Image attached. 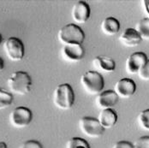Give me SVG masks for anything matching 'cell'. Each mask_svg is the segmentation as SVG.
I'll return each instance as SVG.
<instances>
[{"label":"cell","mask_w":149,"mask_h":148,"mask_svg":"<svg viewBox=\"0 0 149 148\" xmlns=\"http://www.w3.org/2000/svg\"><path fill=\"white\" fill-rule=\"evenodd\" d=\"M7 87L11 93L26 95L31 91L32 79L26 71H15L8 78Z\"/></svg>","instance_id":"obj_1"},{"label":"cell","mask_w":149,"mask_h":148,"mask_svg":"<svg viewBox=\"0 0 149 148\" xmlns=\"http://www.w3.org/2000/svg\"><path fill=\"white\" fill-rule=\"evenodd\" d=\"M52 100L54 105L59 110L71 109L74 103V92L72 87L68 83L57 86L53 91Z\"/></svg>","instance_id":"obj_2"},{"label":"cell","mask_w":149,"mask_h":148,"mask_svg":"<svg viewBox=\"0 0 149 148\" xmlns=\"http://www.w3.org/2000/svg\"><path fill=\"white\" fill-rule=\"evenodd\" d=\"M58 39L63 45L82 44L85 40V33L75 23H70L58 31Z\"/></svg>","instance_id":"obj_3"},{"label":"cell","mask_w":149,"mask_h":148,"mask_svg":"<svg viewBox=\"0 0 149 148\" xmlns=\"http://www.w3.org/2000/svg\"><path fill=\"white\" fill-rule=\"evenodd\" d=\"M81 84L88 94L98 95L104 88V81L100 73L95 70H89L81 75Z\"/></svg>","instance_id":"obj_4"},{"label":"cell","mask_w":149,"mask_h":148,"mask_svg":"<svg viewBox=\"0 0 149 148\" xmlns=\"http://www.w3.org/2000/svg\"><path fill=\"white\" fill-rule=\"evenodd\" d=\"M3 50L10 61L18 62L23 58L25 47L22 41L16 37H10L3 43Z\"/></svg>","instance_id":"obj_5"},{"label":"cell","mask_w":149,"mask_h":148,"mask_svg":"<svg viewBox=\"0 0 149 148\" xmlns=\"http://www.w3.org/2000/svg\"><path fill=\"white\" fill-rule=\"evenodd\" d=\"M10 124L15 129H23L29 126L33 120V113L27 107L19 106L15 108L10 114Z\"/></svg>","instance_id":"obj_6"},{"label":"cell","mask_w":149,"mask_h":148,"mask_svg":"<svg viewBox=\"0 0 149 148\" xmlns=\"http://www.w3.org/2000/svg\"><path fill=\"white\" fill-rule=\"evenodd\" d=\"M79 127L81 133L90 138H100L104 132V129L98 119L91 117H84L80 119Z\"/></svg>","instance_id":"obj_7"},{"label":"cell","mask_w":149,"mask_h":148,"mask_svg":"<svg viewBox=\"0 0 149 148\" xmlns=\"http://www.w3.org/2000/svg\"><path fill=\"white\" fill-rule=\"evenodd\" d=\"M90 13L89 4L85 1L75 2L71 10V16L76 25L86 23L89 19Z\"/></svg>","instance_id":"obj_8"},{"label":"cell","mask_w":149,"mask_h":148,"mask_svg":"<svg viewBox=\"0 0 149 148\" xmlns=\"http://www.w3.org/2000/svg\"><path fill=\"white\" fill-rule=\"evenodd\" d=\"M148 61L147 55L142 51H136L130 55L125 63V69L128 74H138Z\"/></svg>","instance_id":"obj_9"},{"label":"cell","mask_w":149,"mask_h":148,"mask_svg":"<svg viewBox=\"0 0 149 148\" xmlns=\"http://www.w3.org/2000/svg\"><path fill=\"white\" fill-rule=\"evenodd\" d=\"M121 99H129L133 96L136 91V85L130 78H122L118 81L113 90Z\"/></svg>","instance_id":"obj_10"},{"label":"cell","mask_w":149,"mask_h":148,"mask_svg":"<svg viewBox=\"0 0 149 148\" xmlns=\"http://www.w3.org/2000/svg\"><path fill=\"white\" fill-rule=\"evenodd\" d=\"M61 54L65 61L76 63L83 59L85 56V50L81 44H69L63 45Z\"/></svg>","instance_id":"obj_11"},{"label":"cell","mask_w":149,"mask_h":148,"mask_svg":"<svg viewBox=\"0 0 149 148\" xmlns=\"http://www.w3.org/2000/svg\"><path fill=\"white\" fill-rule=\"evenodd\" d=\"M118 96L113 90H106L97 95L95 103L100 110L111 109L118 102Z\"/></svg>","instance_id":"obj_12"},{"label":"cell","mask_w":149,"mask_h":148,"mask_svg":"<svg viewBox=\"0 0 149 148\" xmlns=\"http://www.w3.org/2000/svg\"><path fill=\"white\" fill-rule=\"evenodd\" d=\"M120 42L127 47H134L142 40L140 34L134 28H126L119 36Z\"/></svg>","instance_id":"obj_13"},{"label":"cell","mask_w":149,"mask_h":148,"mask_svg":"<svg viewBox=\"0 0 149 148\" xmlns=\"http://www.w3.org/2000/svg\"><path fill=\"white\" fill-rule=\"evenodd\" d=\"M98 121L104 129H111L118 122V113L111 108L101 110L98 117Z\"/></svg>","instance_id":"obj_14"},{"label":"cell","mask_w":149,"mask_h":148,"mask_svg":"<svg viewBox=\"0 0 149 148\" xmlns=\"http://www.w3.org/2000/svg\"><path fill=\"white\" fill-rule=\"evenodd\" d=\"M93 65L104 73H112L116 69L115 61L106 56H98L93 60Z\"/></svg>","instance_id":"obj_15"},{"label":"cell","mask_w":149,"mask_h":148,"mask_svg":"<svg viewBox=\"0 0 149 148\" xmlns=\"http://www.w3.org/2000/svg\"><path fill=\"white\" fill-rule=\"evenodd\" d=\"M100 29L105 35L112 36L118 33L120 30V23L118 19L112 16L104 18L100 24Z\"/></svg>","instance_id":"obj_16"},{"label":"cell","mask_w":149,"mask_h":148,"mask_svg":"<svg viewBox=\"0 0 149 148\" xmlns=\"http://www.w3.org/2000/svg\"><path fill=\"white\" fill-rule=\"evenodd\" d=\"M141 38L145 40H149V18H143L138 22L135 28Z\"/></svg>","instance_id":"obj_17"},{"label":"cell","mask_w":149,"mask_h":148,"mask_svg":"<svg viewBox=\"0 0 149 148\" xmlns=\"http://www.w3.org/2000/svg\"><path fill=\"white\" fill-rule=\"evenodd\" d=\"M14 101L13 94L10 92H7L0 88V110H3L10 106Z\"/></svg>","instance_id":"obj_18"},{"label":"cell","mask_w":149,"mask_h":148,"mask_svg":"<svg viewBox=\"0 0 149 148\" xmlns=\"http://www.w3.org/2000/svg\"><path fill=\"white\" fill-rule=\"evenodd\" d=\"M137 122L142 129L149 131V109L144 110L139 113Z\"/></svg>","instance_id":"obj_19"},{"label":"cell","mask_w":149,"mask_h":148,"mask_svg":"<svg viewBox=\"0 0 149 148\" xmlns=\"http://www.w3.org/2000/svg\"><path fill=\"white\" fill-rule=\"evenodd\" d=\"M81 147L85 148H91L88 142L85 139H82L81 137L71 138L66 145V148H77Z\"/></svg>","instance_id":"obj_20"},{"label":"cell","mask_w":149,"mask_h":148,"mask_svg":"<svg viewBox=\"0 0 149 148\" xmlns=\"http://www.w3.org/2000/svg\"><path fill=\"white\" fill-rule=\"evenodd\" d=\"M133 145L134 148H149V136L140 137Z\"/></svg>","instance_id":"obj_21"},{"label":"cell","mask_w":149,"mask_h":148,"mask_svg":"<svg viewBox=\"0 0 149 148\" xmlns=\"http://www.w3.org/2000/svg\"><path fill=\"white\" fill-rule=\"evenodd\" d=\"M138 75L143 81H149V59H148L146 63L138 72Z\"/></svg>","instance_id":"obj_22"},{"label":"cell","mask_w":149,"mask_h":148,"mask_svg":"<svg viewBox=\"0 0 149 148\" xmlns=\"http://www.w3.org/2000/svg\"><path fill=\"white\" fill-rule=\"evenodd\" d=\"M19 148H43L40 142L35 140H29L23 142Z\"/></svg>","instance_id":"obj_23"},{"label":"cell","mask_w":149,"mask_h":148,"mask_svg":"<svg viewBox=\"0 0 149 148\" xmlns=\"http://www.w3.org/2000/svg\"><path fill=\"white\" fill-rule=\"evenodd\" d=\"M112 148H134V145L128 140H120L115 143Z\"/></svg>","instance_id":"obj_24"},{"label":"cell","mask_w":149,"mask_h":148,"mask_svg":"<svg viewBox=\"0 0 149 148\" xmlns=\"http://www.w3.org/2000/svg\"><path fill=\"white\" fill-rule=\"evenodd\" d=\"M142 3H143V7H144V10H145L146 13L149 16V0H144L142 2Z\"/></svg>","instance_id":"obj_25"},{"label":"cell","mask_w":149,"mask_h":148,"mask_svg":"<svg viewBox=\"0 0 149 148\" xmlns=\"http://www.w3.org/2000/svg\"><path fill=\"white\" fill-rule=\"evenodd\" d=\"M3 68H4V61L0 57V73L3 69Z\"/></svg>","instance_id":"obj_26"},{"label":"cell","mask_w":149,"mask_h":148,"mask_svg":"<svg viewBox=\"0 0 149 148\" xmlns=\"http://www.w3.org/2000/svg\"><path fill=\"white\" fill-rule=\"evenodd\" d=\"M0 148H7V145L3 141H0Z\"/></svg>","instance_id":"obj_27"},{"label":"cell","mask_w":149,"mask_h":148,"mask_svg":"<svg viewBox=\"0 0 149 148\" xmlns=\"http://www.w3.org/2000/svg\"><path fill=\"white\" fill-rule=\"evenodd\" d=\"M2 41H3V37H2V35L0 34V44L2 43Z\"/></svg>","instance_id":"obj_28"},{"label":"cell","mask_w":149,"mask_h":148,"mask_svg":"<svg viewBox=\"0 0 149 148\" xmlns=\"http://www.w3.org/2000/svg\"><path fill=\"white\" fill-rule=\"evenodd\" d=\"M77 148H85V147H77Z\"/></svg>","instance_id":"obj_29"}]
</instances>
